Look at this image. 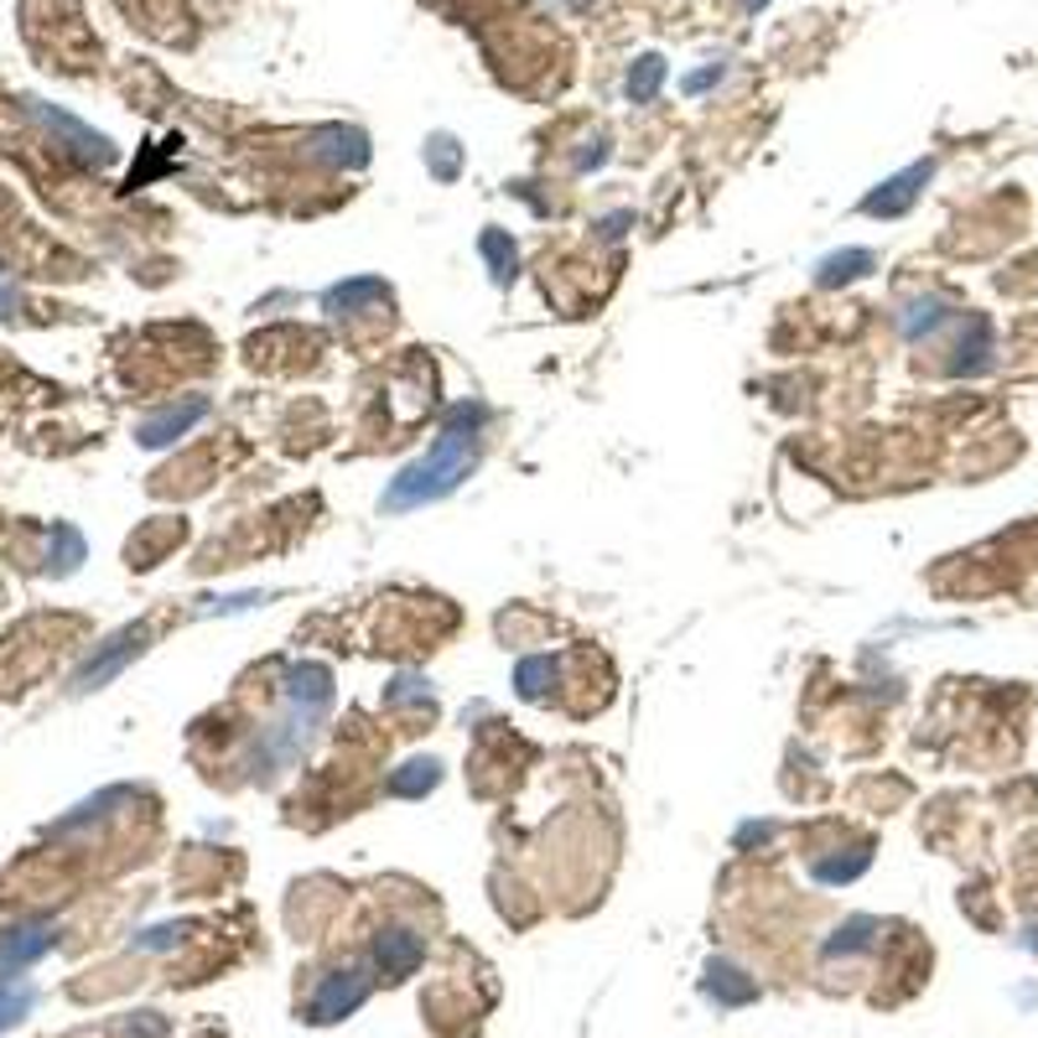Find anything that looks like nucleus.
<instances>
[{
  "mask_svg": "<svg viewBox=\"0 0 1038 1038\" xmlns=\"http://www.w3.org/2000/svg\"><path fill=\"white\" fill-rule=\"evenodd\" d=\"M483 420H489V411H483V405H457L452 420L437 431V441H431L416 462H405L401 473L390 478L380 510L384 514H405V510H420V504H437V499H447L462 478L473 473L478 441H483Z\"/></svg>",
  "mask_w": 1038,
  "mask_h": 1038,
  "instance_id": "obj_1",
  "label": "nucleus"
},
{
  "mask_svg": "<svg viewBox=\"0 0 1038 1038\" xmlns=\"http://www.w3.org/2000/svg\"><path fill=\"white\" fill-rule=\"evenodd\" d=\"M146 638H151L146 623H130V629H120V634H114L110 644H105V649H99V655H94L89 665L74 675V691H99L105 680H114V675L125 670L130 659L146 649Z\"/></svg>",
  "mask_w": 1038,
  "mask_h": 1038,
  "instance_id": "obj_2",
  "label": "nucleus"
},
{
  "mask_svg": "<svg viewBox=\"0 0 1038 1038\" xmlns=\"http://www.w3.org/2000/svg\"><path fill=\"white\" fill-rule=\"evenodd\" d=\"M929 172H935L929 162H914L909 172L888 177V183L877 187V193H867V198H862V214H867V219H898V214H904V208L919 198V187L929 183Z\"/></svg>",
  "mask_w": 1038,
  "mask_h": 1038,
  "instance_id": "obj_3",
  "label": "nucleus"
},
{
  "mask_svg": "<svg viewBox=\"0 0 1038 1038\" xmlns=\"http://www.w3.org/2000/svg\"><path fill=\"white\" fill-rule=\"evenodd\" d=\"M369 997V982L359 976V971H338V976H328L323 982V992L312 997V1023H338V1018H348L359 1002Z\"/></svg>",
  "mask_w": 1038,
  "mask_h": 1038,
  "instance_id": "obj_4",
  "label": "nucleus"
},
{
  "mask_svg": "<svg viewBox=\"0 0 1038 1038\" xmlns=\"http://www.w3.org/2000/svg\"><path fill=\"white\" fill-rule=\"evenodd\" d=\"M420 961H426V946L411 929H384L380 940H374V965L384 971V982H405Z\"/></svg>",
  "mask_w": 1038,
  "mask_h": 1038,
  "instance_id": "obj_5",
  "label": "nucleus"
},
{
  "mask_svg": "<svg viewBox=\"0 0 1038 1038\" xmlns=\"http://www.w3.org/2000/svg\"><path fill=\"white\" fill-rule=\"evenodd\" d=\"M32 114H37V120H42L47 130H53V135H63V141H68V151H78V156H89V162H110V156H114L110 141H105L99 130L78 125L74 114L53 110V105H32Z\"/></svg>",
  "mask_w": 1038,
  "mask_h": 1038,
  "instance_id": "obj_6",
  "label": "nucleus"
},
{
  "mask_svg": "<svg viewBox=\"0 0 1038 1038\" xmlns=\"http://www.w3.org/2000/svg\"><path fill=\"white\" fill-rule=\"evenodd\" d=\"M53 940H57L53 925H21V929H11V935H0V976H11L21 965H32L37 955H47Z\"/></svg>",
  "mask_w": 1038,
  "mask_h": 1038,
  "instance_id": "obj_7",
  "label": "nucleus"
},
{
  "mask_svg": "<svg viewBox=\"0 0 1038 1038\" xmlns=\"http://www.w3.org/2000/svg\"><path fill=\"white\" fill-rule=\"evenodd\" d=\"M203 416H208V401H183V405H172V411H162V416H151L135 437H141V447H166V441L183 437L187 426H198Z\"/></svg>",
  "mask_w": 1038,
  "mask_h": 1038,
  "instance_id": "obj_8",
  "label": "nucleus"
},
{
  "mask_svg": "<svg viewBox=\"0 0 1038 1038\" xmlns=\"http://www.w3.org/2000/svg\"><path fill=\"white\" fill-rule=\"evenodd\" d=\"M286 686H292V701L307 711H323L332 701V670L328 665H296L292 675H286Z\"/></svg>",
  "mask_w": 1038,
  "mask_h": 1038,
  "instance_id": "obj_9",
  "label": "nucleus"
},
{
  "mask_svg": "<svg viewBox=\"0 0 1038 1038\" xmlns=\"http://www.w3.org/2000/svg\"><path fill=\"white\" fill-rule=\"evenodd\" d=\"M707 992L722 1002V1007H737V1002H753V997H758V986L747 982L743 971H737V965H728V961H711Z\"/></svg>",
  "mask_w": 1038,
  "mask_h": 1038,
  "instance_id": "obj_10",
  "label": "nucleus"
},
{
  "mask_svg": "<svg viewBox=\"0 0 1038 1038\" xmlns=\"http://www.w3.org/2000/svg\"><path fill=\"white\" fill-rule=\"evenodd\" d=\"M437 779H441V768L431 764V758H411L401 774H390V795L416 800V795H426V789H437Z\"/></svg>",
  "mask_w": 1038,
  "mask_h": 1038,
  "instance_id": "obj_11",
  "label": "nucleus"
},
{
  "mask_svg": "<svg viewBox=\"0 0 1038 1038\" xmlns=\"http://www.w3.org/2000/svg\"><path fill=\"white\" fill-rule=\"evenodd\" d=\"M380 302H390L384 281H348V286H332L328 292L332 312H359V307H380Z\"/></svg>",
  "mask_w": 1038,
  "mask_h": 1038,
  "instance_id": "obj_12",
  "label": "nucleus"
},
{
  "mask_svg": "<svg viewBox=\"0 0 1038 1038\" xmlns=\"http://www.w3.org/2000/svg\"><path fill=\"white\" fill-rule=\"evenodd\" d=\"M659 84H665V57L649 53L629 68V99H634V105H649V99L659 94Z\"/></svg>",
  "mask_w": 1038,
  "mask_h": 1038,
  "instance_id": "obj_13",
  "label": "nucleus"
},
{
  "mask_svg": "<svg viewBox=\"0 0 1038 1038\" xmlns=\"http://www.w3.org/2000/svg\"><path fill=\"white\" fill-rule=\"evenodd\" d=\"M556 680V659L550 655H535V659H520V670H514V686H520V696H546V686Z\"/></svg>",
  "mask_w": 1038,
  "mask_h": 1038,
  "instance_id": "obj_14",
  "label": "nucleus"
},
{
  "mask_svg": "<svg viewBox=\"0 0 1038 1038\" xmlns=\"http://www.w3.org/2000/svg\"><path fill=\"white\" fill-rule=\"evenodd\" d=\"M32 1002H37V992L26 982H0V1034L11 1028V1023H21L26 1013H32Z\"/></svg>",
  "mask_w": 1038,
  "mask_h": 1038,
  "instance_id": "obj_15",
  "label": "nucleus"
},
{
  "mask_svg": "<svg viewBox=\"0 0 1038 1038\" xmlns=\"http://www.w3.org/2000/svg\"><path fill=\"white\" fill-rule=\"evenodd\" d=\"M867 265H873V255H867V250H846V255H831L826 265H820V286L856 281V275H867Z\"/></svg>",
  "mask_w": 1038,
  "mask_h": 1038,
  "instance_id": "obj_16",
  "label": "nucleus"
},
{
  "mask_svg": "<svg viewBox=\"0 0 1038 1038\" xmlns=\"http://www.w3.org/2000/svg\"><path fill=\"white\" fill-rule=\"evenodd\" d=\"M84 561V535L74 525H57L53 529V571H74Z\"/></svg>",
  "mask_w": 1038,
  "mask_h": 1038,
  "instance_id": "obj_17",
  "label": "nucleus"
},
{
  "mask_svg": "<svg viewBox=\"0 0 1038 1038\" xmlns=\"http://www.w3.org/2000/svg\"><path fill=\"white\" fill-rule=\"evenodd\" d=\"M483 255H489V265H493V281L504 286V281L514 275V239H504L499 229H489V234H483Z\"/></svg>",
  "mask_w": 1038,
  "mask_h": 1038,
  "instance_id": "obj_18",
  "label": "nucleus"
},
{
  "mask_svg": "<svg viewBox=\"0 0 1038 1038\" xmlns=\"http://www.w3.org/2000/svg\"><path fill=\"white\" fill-rule=\"evenodd\" d=\"M946 317H950V307H946V302H935V296H929V302H914V312L904 317V332H909V338H919V332H935L940 323H946Z\"/></svg>",
  "mask_w": 1038,
  "mask_h": 1038,
  "instance_id": "obj_19",
  "label": "nucleus"
},
{
  "mask_svg": "<svg viewBox=\"0 0 1038 1038\" xmlns=\"http://www.w3.org/2000/svg\"><path fill=\"white\" fill-rule=\"evenodd\" d=\"M867 929H877L873 919H852V925H846V929H837V940H831V955H841V950H862V946H867V940H873Z\"/></svg>",
  "mask_w": 1038,
  "mask_h": 1038,
  "instance_id": "obj_20",
  "label": "nucleus"
},
{
  "mask_svg": "<svg viewBox=\"0 0 1038 1038\" xmlns=\"http://www.w3.org/2000/svg\"><path fill=\"white\" fill-rule=\"evenodd\" d=\"M384 701H390V707H405V701H431V691H426L420 680H395V686L384 691Z\"/></svg>",
  "mask_w": 1038,
  "mask_h": 1038,
  "instance_id": "obj_21",
  "label": "nucleus"
},
{
  "mask_svg": "<svg viewBox=\"0 0 1038 1038\" xmlns=\"http://www.w3.org/2000/svg\"><path fill=\"white\" fill-rule=\"evenodd\" d=\"M426 151L437 156V177H457V151H452V141H447V135H437Z\"/></svg>",
  "mask_w": 1038,
  "mask_h": 1038,
  "instance_id": "obj_22",
  "label": "nucleus"
},
{
  "mask_svg": "<svg viewBox=\"0 0 1038 1038\" xmlns=\"http://www.w3.org/2000/svg\"><path fill=\"white\" fill-rule=\"evenodd\" d=\"M717 78H722V68H707V74H696V78H686V89H707V84H717Z\"/></svg>",
  "mask_w": 1038,
  "mask_h": 1038,
  "instance_id": "obj_23",
  "label": "nucleus"
},
{
  "mask_svg": "<svg viewBox=\"0 0 1038 1038\" xmlns=\"http://www.w3.org/2000/svg\"><path fill=\"white\" fill-rule=\"evenodd\" d=\"M11 307H17V292H11V286L0 281V312H11Z\"/></svg>",
  "mask_w": 1038,
  "mask_h": 1038,
  "instance_id": "obj_24",
  "label": "nucleus"
}]
</instances>
